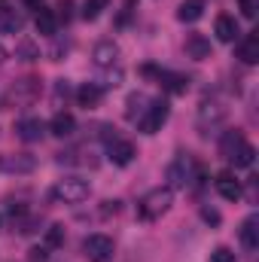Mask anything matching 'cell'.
Here are the masks:
<instances>
[{
	"label": "cell",
	"mask_w": 259,
	"mask_h": 262,
	"mask_svg": "<svg viewBox=\"0 0 259 262\" xmlns=\"http://www.w3.org/2000/svg\"><path fill=\"white\" fill-rule=\"evenodd\" d=\"M238 3H241V15H244V18H256L259 0H238Z\"/></svg>",
	"instance_id": "29"
},
{
	"label": "cell",
	"mask_w": 259,
	"mask_h": 262,
	"mask_svg": "<svg viewBox=\"0 0 259 262\" xmlns=\"http://www.w3.org/2000/svg\"><path fill=\"white\" fill-rule=\"evenodd\" d=\"M171 204H174V189L159 186V189H149L137 201V213H140V220H159L162 213L171 210Z\"/></svg>",
	"instance_id": "2"
},
{
	"label": "cell",
	"mask_w": 259,
	"mask_h": 262,
	"mask_svg": "<svg viewBox=\"0 0 259 262\" xmlns=\"http://www.w3.org/2000/svg\"><path fill=\"white\" fill-rule=\"evenodd\" d=\"M28 9H43V0H21Z\"/></svg>",
	"instance_id": "33"
},
{
	"label": "cell",
	"mask_w": 259,
	"mask_h": 262,
	"mask_svg": "<svg viewBox=\"0 0 259 262\" xmlns=\"http://www.w3.org/2000/svg\"><path fill=\"white\" fill-rule=\"evenodd\" d=\"M153 98H146L143 92H134V95H128V101H125V119H131V122H137L140 116H143V110H146V104H149Z\"/></svg>",
	"instance_id": "19"
},
{
	"label": "cell",
	"mask_w": 259,
	"mask_h": 262,
	"mask_svg": "<svg viewBox=\"0 0 259 262\" xmlns=\"http://www.w3.org/2000/svg\"><path fill=\"white\" fill-rule=\"evenodd\" d=\"M15 58H21V61H37V58H40V46L25 37V40H18V46H15Z\"/></svg>",
	"instance_id": "24"
},
{
	"label": "cell",
	"mask_w": 259,
	"mask_h": 262,
	"mask_svg": "<svg viewBox=\"0 0 259 262\" xmlns=\"http://www.w3.org/2000/svg\"><path fill=\"white\" fill-rule=\"evenodd\" d=\"M204 220H207V223H220V213H217V210H204Z\"/></svg>",
	"instance_id": "32"
},
{
	"label": "cell",
	"mask_w": 259,
	"mask_h": 262,
	"mask_svg": "<svg viewBox=\"0 0 259 262\" xmlns=\"http://www.w3.org/2000/svg\"><path fill=\"white\" fill-rule=\"evenodd\" d=\"M6 55H9V52H6V49H3V46H0V64H3V61H6Z\"/></svg>",
	"instance_id": "34"
},
{
	"label": "cell",
	"mask_w": 259,
	"mask_h": 262,
	"mask_svg": "<svg viewBox=\"0 0 259 262\" xmlns=\"http://www.w3.org/2000/svg\"><path fill=\"white\" fill-rule=\"evenodd\" d=\"M107 3H110V0H85V3H82V18H85V21H95V18L107 9Z\"/></svg>",
	"instance_id": "26"
},
{
	"label": "cell",
	"mask_w": 259,
	"mask_h": 262,
	"mask_svg": "<svg viewBox=\"0 0 259 262\" xmlns=\"http://www.w3.org/2000/svg\"><path fill=\"white\" fill-rule=\"evenodd\" d=\"M186 55L195 58V61L210 58V40L201 37V34H189V37H186Z\"/></svg>",
	"instance_id": "13"
},
{
	"label": "cell",
	"mask_w": 259,
	"mask_h": 262,
	"mask_svg": "<svg viewBox=\"0 0 259 262\" xmlns=\"http://www.w3.org/2000/svg\"><path fill=\"white\" fill-rule=\"evenodd\" d=\"M104 140H107V156H110V162L113 165H119V168H125L134 162V156H137V149H134V143L131 140H122V137H110V134H104Z\"/></svg>",
	"instance_id": "7"
},
{
	"label": "cell",
	"mask_w": 259,
	"mask_h": 262,
	"mask_svg": "<svg viewBox=\"0 0 259 262\" xmlns=\"http://www.w3.org/2000/svg\"><path fill=\"white\" fill-rule=\"evenodd\" d=\"M58 9H61V18H70V0H61V3H58Z\"/></svg>",
	"instance_id": "31"
},
{
	"label": "cell",
	"mask_w": 259,
	"mask_h": 262,
	"mask_svg": "<svg viewBox=\"0 0 259 262\" xmlns=\"http://www.w3.org/2000/svg\"><path fill=\"white\" fill-rule=\"evenodd\" d=\"M201 15H204V0H183L180 9H177V18H180L183 25H192Z\"/></svg>",
	"instance_id": "18"
},
{
	"label": "cell",
	"mask_w": 259,
	"mask_h": 262,
	"mask_svg": "<svg viewBox=\"0 0 259 262\" xmlns=\"http://www.w3.org/2000/svg\"><path fill=\"white\" fill-rule=\"evenodd\" d=\"M192 174H195L192 159H189L186 152H180V156L168 165V171H165V177H168V189H186V186L192 183Z\"/></svg>",
	"instance_id": "4"
},
{
	"label": "cell",
	"mask_w": 259,
	"mask_h": 262,
	"mask_svg": "<svg viewBox=\"0 0 259 262\" xmlns=\"http://www.w3.org/2000/svg\"><path fill=\"white\" fill-rule=\"evenodd\" d=\"M159 82L171 92V95H183L189 89V76L183 73H171V70H159Z\"/></svg>",
	"instance_id": "15"
},
{
	"label": "cell",
	"mask_w": 259,
	"mask_h": 262,
	"mask_svg": "<svg viewBox=\"0 0 259 262\" xmlns=\"http://www.w3.org/2000/svg\"><path fill=\"white\" fill-rule=\"evenodd\" d=\"M25 28V15L15 12V6H9L6 0H0V34H18Z\"/></svg>",
	"instance_id": "9"
},
{
	"label": "cell",
	"mask_w": 259,
	"mask_h": 262,
	"mask_svg": "<svg viewBox=\"0 0 259 262\" xmlns=\"http://www.w3.org/2000/svg\"><path fill=\"white\" fill-rule=\"evenodd\" d=\"M92 58H95V64L98 67H113L116 64V58H119V46H116L113 40H101V43L95 46Z\"/></svg>",
	"instance_id": "10"
},
{
	"label": "cell",
	"mask_w": 259,
	"mask_h": 262,
	"mask_svg": "<svg viewBox=\"0 0 259 262\" xmlns=\"http://www.w3.org/2000/svg\"><path fill=\"white\" fill-rule=\"evenodd\" d=\"M223 116H226V110H223L220 104H204V107H201V113H198V125H201V128H204L207 122H210V125H217V122H223Z\"/></svg>",
	"instance_id": "23"
},
{
	"label": "cell",
	"mask_w": 259,
	"mask_h": 262,
	"mask_svg": "<svg viewBox=\"0 0 259 262\" xmlns=\"http://www.w3.org/2000/svg\"><path fill=\"white\" fill-rule=\"evenodd\" d=\"M238 21L232 18V15H220L217 18V37L223 40V43H232V40H238Z\"/></svg>",
	"instance_id": "21"
},
{
	"label": "cell",
	"mask_w": 259,
	"mask_h": 262,
	"mask_svg": "<svg viewBox=\"0 0 259 262\" xmlns=\"http://www.w3.org/2000/svg\"><path fill=\"white\" fill-rule=\"evenodd\" d=\"M37 79H21L15 89H12V98L15 101H34V95H37Z\"/></svg>",
	"instance_id": "25"
},
{
	"label": "cell",
	"mask_w": 259,
	"mask_h": 262,
	"mask_svg": "<svg viewBox=\"0 0 259 262\" xmlns=\"http://www.w3.org/2000/svg\"><path fill=\"white\" fill-rule=\"evenodd\" d=\"M220 152H223V159H226L229 165H235V168H250L253 159H256L253 143H250L238 128L223 134V140H220Z\"/></svg>",
	"instance_id": "1"
},
{
	"label": "cell",
	"mask_w": 259,
	"mask_h": 262,
	"mask_svg": "<svg viewBox=\"0 0 259 262\" xmlns=\"http://www.w3.org/2000/svg\"><path fill=\"white\" fill-rule=\"evenodd\" d=\"M238 58L244 64H256L259 61V37L256 34H247L241 43H238Z\"/></svg>",
	"instance_id": "17"
},
{
	"label": "cell",
	"mask_w": 259,
	"mask_h": 262,
	"mask_svg": "<svg viewBox=\"0 0 259 262\" xmlns=\"http://www.w3.org/2000/svg\"><path fill=\"white\" fill-rule=\"evenodd\" d=\"M101 98H104V89H101L98 82H85V85H79V92H76V101H79V107H85V110L98 107Z\"/></svg>",
	"instance_id": "12"
},
{
	"label": "cell",
	"mask_w": 259,
	"mask_h": 262,
	"mask_svg": "<svg viewBox=\"0 0 259 262\" xmlns=\"http://www.w3.org/2000/svg\"><path fill=\"white\" fill-rule=\"evenodd\" d=\"M113 238L107 235H89L82 241V253L89 256V262H110L113 259Z\"/></svg>",
	"instance_id": "6"
},
{
	"label": "cell",
	"mask_w": 259,
	"mask_h": 262,
	"mask_svg": "<svg viewBox=\"0 0 259 262\" xmlns=\"http://www.w3.org/2000/svg\"><path fill=\"white\" fill-rule=\"evenodd\" d=\"M46 244H49V247H61V244H64V229H61V226H49Z\"/></svg>",
	"instance_id": "27"
},
{
	"label": "cell",
	"mask_w": 259,
	"mask_h": 262,
	"mask_svg": "<svg viewBox=\"0 0 259 262\" xmlns=\"http://www.w3.org/2000/svg\"><path fill=\"white\" fill-rule=\"evenodd\" d=\"M15 134H18L25 143H34V140H40V137L46 134V125H43L40 119H18V122H15Z\"/></svg>",
	"instance_id": "11"
},
{
	"label": "cell",
	"mask_w": 259,
	"mask_h": 262,
	"mask_svg": "<svg viewBox=\"0 0 259 262\" xmlns=\"http://www.w3.org/2000/svg\"><path fill=\"white\" fill-rule=\"evenodd\" d=\"M241 244H244L247 250H256L259 247V216L256 213H250V216L241 223Z\"/></svg>",
	"instance_id": "14"
},
{
	"label": "cell",
	"mask_w": 259,
	"mask_h": 262,
	"mask_svg": "<svg viewBox=\"0 0 259 262\" xmlns=\"http://www.w3.org/2000/svg\"><path fill=\"white\" fill-rule=\"evenodd\" d=\"M89 183L82 180V177H64V180H58L55 186H52V201H58V204H79V201H85L89 198Z\"/></svg>",
	"instance_id": "3"
},
{
	"label": "cell",
	"mask_w": 259,
	"mask_h": 262,
	"mask_svg": "<svg viewBox=\"0 0 259 262\" xmlns=\"http://www.w3.org/2000/svg\"><path fill=\"white\" fill-rule=\"evenodd\" d=\"M73 128H76V119H73L70 113H55L52 122H49V131H52L55 137H70Z\"/></svg>",
	"instance_id": "20"
},
{
	"label": "cell",
	"mask_w": 259,
	"mask_h": 262,
	"mask_svg": "<svg viewBox=\"0 0 259 262\" xmlns=\"http://www.w3.org/2000/svg\"><path fill=\"white\" fill-rule=\"evenodd\" d=\"M28 259H31V262H46V259H49V253H46V250H43V247H34V250H31V256H28Z\"/></svg>",
	"instance_id": "30"
},
{
	"label": "cell",
	"mask_w": 259,
	"mask_h": 262,
	"mask_svg": "<svg viewBox=\"0 0 259 262\" xmlns=\"http://www.w3.org/2000/svg\"><path fill=\"white\" fill-rule=\"evenodd\" d=\"M210 262H235V253H232L229 247H217V250L210 253Z\"/></svg>",
	"instance_id": "28"
},
{
	"label": "cell",
	"mask_w": 259,
	"mask_h": 262,
	"mask_svg": "<svg viewBox=\"0 0 259 262\" xmlns=\"http://www.w3.org/2000/svg\"><path fill=\"white\" fill-rule=\"evenodd\" d=\"M37 168V159L31 152H3L0 156V171L3 174H31Z\"/></svg>",
	"instance_id": "8"
},
{
	"label": "cell",
	"mask_w": 259,
	"mask_h": 262,
	"mask_svg": "<svg viewBox=\"0 0 259 262\" xmlns=\"http://www.w3.org/2000/svg\"><path fill=\"white\" fill-rule=\"evenodd\" d=\"M217 192L226 198V201H238V198L244 195L241 183H238L232 174H220V177H217Z\"/></svg>",
	"instance_id": "16"
},
{
	"label": "cell",
	"mask_w": 259,
	"mask_h": 262,
	"mask_svg": "<svg viewBox=\"0 0 259 262\" xmlns=\"http://www.w3.org/2000/svg\"><path fill=\"white\" fill-rule=\"evenodd\" d=\"M37 31H40L43 37H52V34L58 31V15H55L52 9H40V12H37Z\"/></svg>",
	"instance_id": "22"
},
{
	"label": "cell",
	"mask_w": 259,
	"mask_h": 262,
	"mask_svg": "<svg viewBox=\"0 0 259 262\" xmlns=\"http://www.w3.org/2000/svg\"><path fill=\"white\" fill-rule=\"evenodd\" d=\"M165 122H168V101L156 98V101H149V104H146L143 116L137 119V128L143 131V134H156Z\"/></svg>",
	"instance_id": "5"
}]
</instances>
